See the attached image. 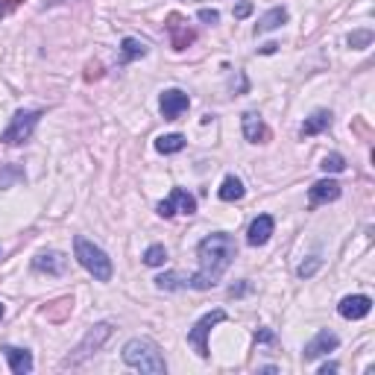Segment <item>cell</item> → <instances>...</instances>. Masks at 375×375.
Listing matches in <instances>:
<instances>
[{
	"mask_svg": "<svg viewBox=\"0 0 375 375\" xmlns=\"http://www.w3.org/2000/svg\"><path fill=\"white\" fill-rule=\"evenodd\" d=\"M340 194H343L340 182H334V179H320V182L311 185L308 203H311V205H326V203H334V199H340Z\"/></svg>",
	"mask_w": 375,
	"mask_h": 375,
	"instance_id": "obj_11",
	"label": "cell"
},
{
	"mask_svg": "<svg viewBox=\"0 0 375 375\" xmlns=\"http://www.w3.org/2000/svg\"><path fill=\"white\" fill-rule=\"evenodd\" d=\"M284 21H287V9H284V6L270 9V12H264V15L258 18V24H255V35H264V33L279 30Z\"/></svg>",
	"mask_w": 375,
	"mask_h": 375,
	"instance_id": "obj_18",
	"label": "cell"
},
{
	"mask_svg": "<svg viewBox=\"0 0 375 375\" xmlns=\"http://www.w3.org/2000/svg\"><path fill=\"white\" fill-rule=\"evenodd\" d=\"M123 364L132 367V369H141L149 375H165L167 364H165V355L156 340L149 337H132V340L123 346Z\"/></svg>",
	"mask_w": 375,
	"mask_h": 375,
	"instance_id": "obj_2",
	"label": "cell"
},
{
	"mask_svg": "<svg viewBox=\"0 0 375 375\" xmlns=\"http://www.w3.org/2000/svg\"><path fill=\"white\" fill-rule=\"evenodd\" d=\"M141 56H147V44L144 42H138V39H123L120 42V62L123 65L132 62V59H141Z\"/></svg>",
	"mask_w": 375,
	"mask_h": 375,
	"instance_id": "obj_21",
	"label": "cell"
},
{
	"mask_svg": "<svg viewBox=\"0 0 375 375\" xmlns=\"http://www.w3.org/2000/svg\"><path fill=\"white\" fill-rule=\"evenodd\" d=\"M33 270H39V273H47V276H62V273L68 270V258L62 255V253H39L33 258Z\"/></svg>",
	"mask_w": 375,
	"mask_h": 375,
	"instance_id": "obj_14",
	"label": "cell"
},
{
	"mask_svg": "<svg viewBox=\"0 0 375 375\" xmlns=\"http://www.w3.org/2000/svg\"><path fill=\"white\" fill-rule=\"evenodd\" d=\"M320 267H322V258H308V261H302V264H299L296 276H299V279H311Z\"/></svg>",
	"mask_w": 375,
	"mask_h": 375,
	"instance_id": "obj_26",
	"label": "cell"
},
{
	"mask_svg": "<svg viewBox=\"0 0 375 375\" xmlns=\"http://www.w3.org/2000/svg\"><path fill=\"white\" fill-rule=\"evenodd\" d=\"M249 12H253V3H249V0H244L241 6H235V18L241 21V18H246V15H249Z\"/></svg>",
	"mask_w": 375,
	"mask_h": 375,
	"instance_id": "obj_28",
	"label": "cell"
},
{
	"mask_svg": "<svg viewBox=\"0 0 375 375\" xmlns=\"http://www.w3.org/2000/svg\"><path fill=\"white\" fill-rule=\"evenodd\" d=\"M337 369H340L337 364H322V367H320V375H329V372H337Z\"/></svg>",
	"mask_w": 375,
	"mask_h": 375,
	"instance_id": "obj_30",
	"label": "cell"
},
{
	"mask_svg": "<svg viewBox=\"0 0 375 375\" xmlns=\"http://www.w3.org/2000/svg\"><path fill=\"white\" fill-rule=\"evenodd\" d=\"M167 30H170V44L176 47V50H185L188 44L196 39L194 30L188 27V24H185L179 15H170V18H167Z\"/></svg>",
	"mask_w": 375,
	"mask_h": 375,
	"instance_id": "obj_16",
	"label": "cell"
},
{
	"mask_svg": "<svg viewBox=\"0 0 375 375\" xmlns=\"http://www.w3.org/2000/svg\"><path fill=\"white\" fill-rule=\"evenodd\" d=\"M241 293H246V284H232L229 287V296H241Z\"/></svg>",
	"mask_w": 375,
	"mask_h": 375,
	"instance_id": "obj_29",
	"label": "cell"
},
{
	"mask_svg": "<svg viewBox=\"0 0 375 375\" xmlns=\"http://www.w3.org/2000/svg\"><path fill=\"white\" fill-rule=\"evenodd\" d=\"M156 149L161 156H173V153H179V149H185V135L179 132H173V135H161V138L156 141Z\"/></svg>",
	"mask_w": 375,
	"mask_h": 375,
	"instance_id": "obj_22",
	"label": "cell"
},
{
	"mask_svg": "<svg viewBox=\"0 0 375 375\" xmlns=\"http://www.w3.org/2000/svg\"><path fill=\"white\" fill-rule=\"evenodd\" d=\"M241 127H244V138L249 144L270 141V129H267V123H264V118H261L258 111H246V115L241 118Z\"/></svg>",
	"mask_w": 375,
	"mask_h": 375,
	"instance_id": "obj_10",
	"label": "cell"
},
{
	"mask_svg": "<svg viewBox=\"0 0 375 375\" xmlns=\"http://www.w3.org/2000/svg\"><path fill=\"white\" fill-rule=\"evenodd\" d=\"M39 118H42L39 109H27V111L21 109V111H15V118H12V123L3 129L0 141H3V144H24V141H30L35 127H39Z\"/></svg>",
	"mask_w": 375,
	"mask_h": 375,
	"instance_id": "obj_6",
	"label": "cell"
},
{
	"mask_svg": "<svg viewBox=\"0 0 375 375\" xmlns=\"http://www.w3.org/2000/svg\"><path fill=\"white\" fill-rule=\"evenodd\" d=\"M273 229H276V220L270 214H258L253 223H249V232H246V244L249 246H264L270 241Z\"/></svg>",
	"mask_w": 375,
	"mask_h": 375,
	"instance_id": "obj_13",
	"label": "cell"
},
{
	"mask_svg": "<svg viewBox=\"0 0 375 375\" xmlns=\"http://www.w3.org/2000/svg\"><path fill=\"white\" fill-rule=\"evenodd\" d=\"M326 173H343L346 170V158L340 153H329L326 158H322V165H320Z\"/></svg>",
	"mask_w": 375,
	"mask_h": 375,
	"instance_id": "obj_24",
	"label": "cell"
},
{
	"mask_svg": "<svg viewBox=\"0 0 375 375\" xmlns=\"http://www.w3.org/2000/svg\"><path fill=\"white\" fill-rule=\"evenodd\" d=\"M0 317H3V305H0Z\"/></svg>",
	"mask_w": 375,
	"mask_h": 375,
	"instance_id": "obj_31",
	"label": "cell"
},
{
	"mask_svg": "<svg viewBox=\"0 0 375 375\" xmlns=\"http://www.w3.org/2000/svg\"><path fill=\"white\" fill-rule=\"evenodd\" d=\"M337 346H340V337H337L334 331H329V329H322V331H317L314 340L305 343V352H302V358H305V360H317V358H322V355L334 352Z\"/></svg>",
	"mask_w": 375,
	"mask_h": 375,
	"instance_id": "obj_9",
	"label": "cell"
},
{
	"mask_svg": "<svg viewBox=\"0 0 375 375\" xmlns=\"http://www.w3.org/2000/svg\"><path fill=\"white\" fill-rule=\"evenodd\" d=\"M244 194H246V188L237 176H226L220 185V191H217V196L223 199V203H237V199H244Z\"/></svg>",
	"mask_w": 375,
	"mask_h": 375,
	"instance_id": "obj_19",
	"label": "cell"
},
{
	"mask_svg": "<svg viewBox=\"0 0 375 375\" xmlns=\"http://www.w3.org/2000/svg\"><path fill=\"white\" fill-rule=\"evenodd\" d=\"M73 255H77L80 267L89 270L97 282H111V273H115L111 258L94 241H89V237H77V241H73Z\"/></svg>",
	"mask_w": 375,
	"mask_h": 375,
	"instance_id": "obj_3",
	"label": "cell"
},
{
	"mask_svg": "<svg viewBox=\"0 0 375 375\" xmlns=\"http://www.w3.org/2000/svg\"><path fill=\"white\" fill-rule=\"evenodd\" d=\"M188 106H191V97H188L185 91H179V89L161 91L158 109H161V118H165V120H179L188 111Z\"/></svg>",
	"mask_w": 375,
	"mask_h": 375,
	"instance_id": "obj_8",
	"label": "cell"
},
{
	"mask_svg": "<svg viewBox=\"0 0 375 375\" xmlns=\"http://www.w3.org/2000/svg\"><path fill=\"white\" fill-rule=\"evenodd\" d=\"M331 127V111H326V109H320V111H314L311 118H305V123H302V138H311V135H320V132H326Z\"/></svg>",
	"mask_w": 375,
	"mask_h": 375,
	"instance_id": "obj_17",
	"label": "cell"
},
{
	"mask_svg": "<svg viewBox=\"0 0 375 375\" xmlns=\"http://www.w3.org/2000/svg\"><path fill=\"white\" fill-rule=\"evenodd\" d=\"M229 320V314L223 308H214V311H208V314H203L196 320V326L188 331V343H191L194 349H196V355L199 358H208L211 352H208V334H211V329L214 326H220V322H226Z\"/></svg>",
	"mask_w": 375,
	"mask_h": 375,
	"instance_id": "obj_5",
	"label": "cell"
},
{
	"mask_svg": "<svg viewBox=\"0 0 375 375\" xmlns=\"http://www.w3.org/2000/svg\"><path fill=\"white\" fill-rule=\"evenodd\" d=\"M337 311H340V317H346V320H364L369 311H372V299L364 296V293L343 296L340 305H337Z\"/></svg>",
	"mask_w": 375,
	"mask_h": 375,
	"instance_id": "obj_12",
	"label": "cell"
},
{
	"mask_svg": "<svg viewBox=\"0 0 375 375\" xmlns=\"http://www.w3.org/2000/svg\"><path fill=\"white\" fill-rule=\"evenodd\" d=\"M167 261V249L161 246V244H153V246H147V253H144V264L147 267H161Z\"/></svg>",
	"mask_w": 375,
	"mask_h": 375,
	"instance_id": "obj_23",
	"label": "cell"
},
{
	"mask_svg": "<svg viewBox=\"0 0 375 375\" xmlns=\"http://www.w3.org/2000/svg\"><path fill=\"white\" fill-rule=\"evenodd\" d=\"M199 21L217 24V21H220V12H217V9H199Z\"/></svg>",
	"mask_w": 375,
	"mask_h": 375,
	"instance_id": "obj_27",
	"label": "cell"
},
{
	"mask_svg": "<svg viewBox=\"0 0 375 375\" xmlns=\"http://www.w3.org/2000/svg\"><path fill=\"white\" fill-rule=\"evenodd\" d=\"M372 44V30H358L349 35V47H355V50H364Z\"/></svg>",
	"mask_w": 375,
	"mask_h": 375,
	"instance_id": "obj_25",
	"label": "cell"
},
{
	"mask_svg": "<svg viewBox=\"0 0 375 375\" xmlns=\"http://www.w3.org/2000/svg\"><path fill=\"white\" fill-rule=\"evenodd\" d=\"M3 355H6V364L15 375H27L33 372V355L30 349H18V346H3Z\"/></svg>",
	"mask_w": 375,
	"mask_h": 375,
	"instance_id": "obj_15",
	"label": "cell"
},
{
	"mask_svg": "<svg viewBox=\"0 0 375 375\" xmlns=\"http://www.w3.org/2000/svg\"><path fill=\"white\" fill-rule=\"evenodd\" d=\"M111 331H115V326H111V322H97V326H91L89 334L82 337V343L73 349V355H68L65 360H62V367H77V364H82L85 358H91L97 349L111 337Z\"/></svg>",
	"mask_w": 375,
	"mask_h": 375,
	"instance_id": "obj_4",
	"label": "cell"
},
{
	"mask_svg": "<svg viewBox=\"0 0 375 375\" xmlns=\"http://www.w3.org/2000/svg\"><path fill=\"white\" fill-rule=\"evenodd\" d=\"M188 282H191V279L182 276V273H173V270L156 276V287H158V291H182V287H191Z\"/></svg>",
	"mask_w": 375,
	"mask_h": 375,
	"instance_id": "obj_20",
	"label": "cell"
},
{
	"mask_svg": "<svg viewBox=\"0 0 375 375\" xmlns=\"http://www.w3.org/2000/svg\"><path fill=\"white\" fill-rule=\"evenodd\" d=\"M176 211H182V214H188V217H191L194 211H196V199L188 194L185 188H173L170 196L158 203V214H161V217H173Z\"/></svg>",
	"mask_w": 375,
	"mask_h": 375,
	"instance_id": "obj_7",
	"label": "cell"
},
{
	"mask_svg": "<svg viewBox=\"0 0 375 375\" xmlns=\"http://www.w3.org/2000/svg\"><path fill=\"white\" fill-rule=\"evenodd\" d=\"M196 255H199V270L194 273L188 284H191L194 291H208V287H217L223 273L232 267V261L237 258V246L229 235L214 232V235L199 241Z\"/></svg>",
	"mask_w": 375,
	"mask_h": 375,
	"instance_id": "obj_1",
	"label": "cell"
}]
</instances>
